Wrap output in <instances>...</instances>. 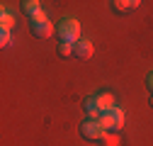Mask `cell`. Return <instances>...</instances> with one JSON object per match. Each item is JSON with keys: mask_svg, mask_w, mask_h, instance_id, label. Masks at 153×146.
<instances>
[{"mask_svg": "<svg viewBox=\"0 0 153 146\" xmlns=\"http://www.w3.org/2000/svg\"><path fill=\"white\" fill-rule=\"evenodd\" d=\"M109 5L117 12H131V10H136L141 3H139V0H114V3H109Z\"/></svg>", "mask_w": 153, "mask_h": 146, "instance_id": "obj_8", "label": "cell"}, {"mask_svg": "<svg viewBox=\"0 0 153 146\" xmlns=\"http://www.w3.org/2000/svg\"><path fill=\"white\" fill-rule=\"evenodd\" d=\"M56 54H59L61 59H68L71 54H73V44H68V42H59V46H56Z\"/></svg>", "mask_w": 153, "mask_h": 146, "instance_id": "obj_12", "label": "cell"}, {"mask_svg": "<svg viewBox=\"0 0 153 146\" xmlns=\"http://www.w3.org/2000/svg\"><path fill=\"white\" fill-rule=\"evenodd\" d=\"M10 32H5V29H0V46H10Z\"/></svg>", "mask_w": 153, "mask_h": 146, "instance_id": "obj_13", "label": "cell"}, {"mask_svg": "<svg viewBox=\"0 0 153 146\" xmlns=\"http://www.w3.org/2000/svg\"><path fill=\"white\" fill-rule=\"evenodd\" d=\"M100 146H122V136L117 132H105V136L100 139Z\"/></svg>", "mask_w": 153, "mask_h": 146, "instance_id": "obj_10", "label": "cell"}, {"mask_svg": "<svg viewBox=\"0 0 153 146\" xmlns=\"http://www.w3.org/2000/svg\"><path fill=\"white\" fill-rule=\"evenodd\" d=\"M92 54H95V49H92V42H88V39H80V42L73 44V56L78 59V61L92 59Z\"/></svg>", "mask_w": 153, "mask_h": 146, "instance_id": "obj_3", "label": "cell"}, {"mask_svg": "<svg viewBox=\"0 0 153 146\" xmlns=\"http://www.w3.org/2000/svg\"><path fill=\"white\" fill-rule=\"evenodd\" d=\"M22 12L29 17V20H32V17H36V15H39L42 12V7H39V3H36V0H22Z\"/></svg>", "mask_w": 153, "mask_h": 146, "instance_id": "obj_9", "label": "cell"}, {"mask_svg": "<svg viewBox=\"0 0 153 146\" xmlns=\"http://www.w3.org/2000/svg\"><path fill=\"white\" fill-rule=\"evenodd\" d=\"M29 27H32V34L36 36V39H49V36L53 34V25H51L49 20L36 22V25H29Z\"/></svg>", "mask_w": 153, "mask_h": 146, "instance_id": "obj_4", "label": "cell"}, {"mask_svg": "<svg viewBox=\"0 0 153 146\" xmlns=\"http://www.w3.org/2000/svg\"><path fill=\"white\" fill-rule=\"evenodd\" d=\"M97 122H100V127H102L105 132H119V129H122V124H119L117 119H114V115H112V110H109V112H102Z\"/></svg>", "mask_w": 153, "mask_h": 146, "instance_id": "obj_6", "label": "cell"}, {"mask_svg": "<svg viewBox=\"0 0 153 146\" xmlns=\"http://www.w3.org/2000/svg\"><path fill=\"white\" fill-rule=\"evenodd\" d=\"M146 88H148V93H151V98H153V71L146 76Z\"/></svg>", "mask_w": 153, "mask_h": 146, "instance_id": "obj_14", "label": "cell"}, {"mask_svg": "<svg viewBox=\"0 0 153 146\" xmlns=\"http://www.w3.org/2000/svg\"><path fill=\"white\" fill-rule=\"evenodd\" d=\"M56 34H59V42H68V44L80 42V22L73 17H63L56 25Z\"/></svg>", "mask_w": 153, "mask_h": 146, "instance_id": "obj_1", "label": "cell"}, {"mask_svg": "<svg viewBox=\"0 0 153 146\" xmlns=\"http://www.w3.org/2000/svg\"><path fill=\"white\" fill-rule=\"evenodd\" d=\"M15 27V17L7 12V10H3L0 12V29H5V32H10Z\"/></svg>", "mask_w": 153, "mask_h": 146, "instance_id": "obj_11", "label": "cell"}, {"mask_svg": "<svg viewBox=\"0 0 153 146\" xmlns=\"http://www.w3.org/2000/svg\"><path fill=\"white\" fill-rule=\"evenodd\" d=\"M78 134L85 139V141H100L102 136H105V129L100 127V122L97 119H85V122H80V127H78Z\"/></svg>", "mask_w": 153, "mask_h": 146, "instance_id": "obj_2", "label": "cell"}, {"mask_svg": "<svg viewBox=\"0 0 153 146\" xmlns=\"http://www.w3.org/2000/svg\"><path fill=\"white\" fill-rule=\"evenodd\" d=\"M151 105H153V98H151Z\"/></svg>", "mask_w": 153, "mask_h": 146, "instance_id": "obj_15", "label": "cell"}, {"mask_svg": "<svg viewBox=\"0 0 153 146\" xmlns=\"http://www.w3.org/2000/svg\"><path fill=\"white\" fill-rule=\"evenodd\" d=\"M83 110H85V115L90 117V119H100V107H97V102H95V98L90 95V98H85L83 100Z\"/></svg>", "mask_w": 153, "mask_h": 146, "instance_id": "obj_7", "label": "cell"}, {"mask_svg": "<svg viewBox=\"0 0 153 146\" xmlns=\"http://www.w3.org/2000/svg\"><path fill=\"white\" fill-rule=\"evenodd\" d=\"M95 102H97L100 112H109V110H114V107H117V105H114L112 93H107V90H100V93L95 95Z\"/></svg>", "mask_w": 153, "mask_h": 146, "instance_id": "obj_5", "label": "cell"}]
</instances>
